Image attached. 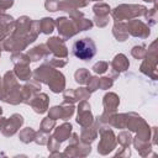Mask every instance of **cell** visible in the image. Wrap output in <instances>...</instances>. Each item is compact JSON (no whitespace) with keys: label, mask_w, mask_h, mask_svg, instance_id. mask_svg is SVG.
<instances>
[{"label":"cell","mask_w":158,"mask_h":158,"mask_svg":"<svg viewBox=\"0 0 158 158\" xmlns=\"http://www.w3.org/2000/svg\"><path fill=\"white\" fill-rule=\"evenodd\" d=\"M144 1H153V0H144Z\"/></svg>","instance_id":"cell-23"},{"label":"cell","mask_w":158,"mask_h":158,"mask_svg":"<svg viewBox=\"0 0 158 158\" xmlns=\"http://www.w3.org/2000/svg\"><path fill=\"white\" fill-rule=\"evenodd\" d=\"M118 102H120V100H118L117 95L114 93H109L104 96V106H105L106 111H115Z\"/></svg>","instance_id":"cell-9"},{"label":"cell","mask_w":158,"mask_h":158,"mask_svg":"<svg viewBox=\"0 0 158 158\" xmlns=\"http://www.w3.org/2000/svg\"><path fill=\"white\" fill-rule=\"evenodd\" d=\"M40 28L42 30L43 33H51L54 28V22L52 21V19L44 17L41 22H40Z\"/></svg>","instance_id":"cell-15"},{"label":"cell","mask_w":158,"mask_h":158,"mask_svg":"<svg viewBox=\"0 0 158 158\" xmlns=\"http://www.w3.org/2000/svg\"><path fill=\"white\" fill-rule=\"evenodd\" d=\"M107 67H109V64H107L106 62H99V63H96V64L93 67V69H94V72H95V73L102 74V73H105V72H106Z\"/></svg>","instance_id":"cell-18"},{"label":"cell","mask_w":158,"mask_h":158,"mask_svg":"<svg viewBox=\"0 0 158 158\" xmlns=\"http://www.w3.org/2000/svg\"><path fill=\"white\" fill-rule=\"evenodd\" d=\"M47 53V51H46V46L44 44H41V46H37V47H35L31 52H28V58L31 59V60H38L40 58H42L44 54Z\"/></svg>","instance_id":"cell-12"},{"label":"cell","mask_w":158,"mask_h":158,"mask_svg":"<svg viewBox=\"0 0 158 158\" xmlns=\"http://www.w3.org/2000/svg\"><path fill=\"white\" fill-rule=\"evenodd\" d=\"M94 12H95V15L98 16H106L109 12H110V7L106 5V4H98V5H95L94 6Z\"/></svg>","instance_id":"cell-16"},{"label":"cell","mask_w":158,"mask_h":158,"mask_svg":"<svg viewBox=\"0 0 158 158\" xmlns=\"http://www.w3.org/2000/svg\"><path fill=\"white\" fill-rule=\"evenodd\" d=\"M1 112H2V110H1V107H0V115H1Z\"/></svg>","instance_id":"cell-22"},{"label":"cell","mask_w":158,"mask_h":158,"mask_svg":"<svg viewBox=\"0 0 158 158\" xmlns=\"http://www.w3.org/2000/svg\"><path fill=\"white\" fill-rule=\"evenodd\" d=\"M54 123H56V122H54V118L49 120V117H47V118H44L43 122H42V130L46 131V132H48V131L52 130V127L54 126Z\"/></svg>","instance_id":"cell-19"},{"label":"cell","mask_w":158,"mask_h":158,"mask_svg":"<svg viewBox=\"0 0 158 158\" xmlns=\"http://www.w3.org/2000/svg\"><path fill=\"white\" fill-rule=\"evenodd\" d=\"M89 78H90V73L84 68H80L75 72V81L79 84H86Z\"/></svg>","instance_id":"cell-14"},{"label":"cell","mask_w":158,"mask_h":158,"mask_svg":"<svg viewBox=\"0 0 158 158\" xmlns=\"http://www.w3.org/2000/svg\"><path fill=\"white\" fill-rule=\"evenodd\" d=\"M17 77L22 80H27L31 77V70L27 68V64H16V69H15Z\"/></svg>","instance_id":"cell-13"},{"label":"cell","mask_w":158,"mask_h":158,"mask_svg":"<svg viewBox=\"0 0 158 158\" xmlns=\"http://www.w3.org/2000/svg\"><path fill=\"white\" fill-rule=\"evenodd\" d=\"M57 26H58L59 33H60L63 37H65V38H68V37L75 35V32H79L78 27H77L73 22H70L68 19H65V17L58 19V20H57Z\"/></svg>","instance_id":"cell-3"},{"label":"cell","mask_w":158,"mask_h":158,"mask_svg":"<svg viewBox=\"0 0 158 158\" xmlns=\"http://www.w3.org/2000/svg\"><path fill=\"white\" fill-rule=\"evenodd\" d=\"M111 65H112V68H114L116 72L120 73V72L126 70V69L128 68L130 63H128V59H127L123 54H117V56L115 57V59L112 60Z\"/></svg>","instance_id":"cell-8"},{"label":"cell","mask_w":158,"mask_h":158,"mask_svg":"<svg viewBox=\"0 0 158 158\" xmlns=\"http://www.w3.org/2000/svg\"><path fill=\"white\" fill-rule=\"evenodd\" d=\"M79 112H78V118H77V122L80 123L83 127L90 125L93 122V116H91V112H90V106L86 101H81L80 105H79Z\"/></svg>","instance_id":"cell-5"},{"label":"cell","mask_w":158,"mask_h":158,"mask_svg":"<svg viewBox=\"0 0 158 158\" xmlns=\"http://www.w3.org/2000/svg\"><path fill=\"white\" fill-rule=\"evenodd\" d=\"M94 1H96V0H94Z\"/></svg>","instance_id":"cell-24"},{"label":"cell","mask_w":158,"mask_h":158,"mask_svg":"<svg viewBox=\"0 0 158 158\" xmlns=\"http://www.w3.org/2000/svg\"><path fill=\"white\" fill-rule=\"evenodd\" d=\"M70 131H72V125L70 123H64V125H62L60 127L57 128V131L54 133V138H57L58 142H62V141L67 139Z\"/></svg>","instance_id":"cell-10"},{"label":"cell","mask_w":158,"mask_h":158,"mask_svg":"<svg viewBox=\"0 0 158 158\" xmlns=\"http://www.w3.org/2000/svg\"><path fill=\"white\" fill-rule=\"evenodd\" d=\"M46 7L48 11H57L59 9V1L58 0H47Z\"/></svg>","instance_id":"cell-20"},{"label":"cell","mask_w":158,"mask_h":158,"mask_svg":"<svg viewBox=\"0 0 158 158\" xmlns=\"http://www.w3.org/2000/svg\"><path fill=\"white\" fill-rule=\"evenodd\" d=\"M146 7L141 6V5H121L117 6L112 15L115 17V20H123V19H132L133 16H139L146 14Z\"/></svg>","instance_id":"cell-2"},{"label":"cell","mask_w":158,"mask_h":158,"mask_svg":"<svg viewBox=\"0 0 158 158\" xmlns=\"http://www.w3.org/2000/svg\"><path fill=\"white\" fill-rule=\"evenodd\" d=\"M127 27L123 25V23H115V26H114V35H115V37L118 40V41H125L126 38H127V36H128V32H127V30H126Z\"/></svg>","instance_id":"cell-11"},{"label":"cell","mask_w":158,"mask_h":158,"mask_svg":"<svg viewBox=\"0 0 158 158\" xmlns=\"http://www.w3.org/2000/svg\"><path fill=\"white\" fill-rule=\"evenodd\" d=\"M96 53V47L95 43L91 41V38H81L79 41H77L73 44V54L81 59V60H88L91 59Z\"/></svg>","instance_id":"cell-1"},{"label":"cell","mask_w":158,"mask_h":158,"mask_svg":"<svg viewBox=\"0 0 158 158\" xmlns=\"http://www.w3.org/2000/svg\"><path fill=\"white\" fill-rule=\"evenodd\" d=\"M118 137H120V138H118V141H120L121 143H123L125 146H128V144H130V142H131V137H130V135H128V133L122 132Z\"/></svg>","instance_id":"cell-21"},{"label":"cell","mask_w":158,"mask_h":158,"mask_svg":"<svg viewBox=\"0 0 158 158\" xmlns=\"http://www.w3.org/2000/svg\"><path fill=\"white\" fill-rule=\"evenodd\" d=\"M47 46H48V49H51L56 56H59V57L67 56V48L64 46L63 40H60L58 37H52L51 40H48Z\"/></svg>","instance_id":"cell-6"},{"label":"cell","mask_w":158,"mask_h":158,"mask_svg":"<svg viewBox=\"0 0 158 158\" xmlns=\"http://www.w3.org/2000/svg\"><path fill=\"white\" fill-rule=\"evenodd\" d=\"M126 27L128 28L127 32H130L132 36H136V37L138 36V37L144 38V37H147L149 35V28L143 22H141L138 20H133V21L128 22Z\"/></svg>","instance_id":"cell-4"},{"label":"cell","mask_w":158,"mask_h":158,"mask_svg":"<svg viewBox=\"0 0 158 158\" xmlns=\"http://www.w3.org/2000/svg\"><path fill=\"white\" fill-rule=\"evenodd\" d=\"M33 110L38 114H43L47 110V105H48V98L46 94H40L38 96H36L33 100L30 101Z\"/></svg>","instance_id":"cell-7"},{"label":"cell","mask_w":158,"mask_h":158,"mask_svg":"<svg viewBox=\"0 0 158 158\" xmlns=\"http://www.w3.org/2000/svg\"><path fill=\"white\" fill-rule=\"evenodd\" d=\"M146 54V49H144V47L143 46H136V47H133L132 48V56L133 57H136L137 59H141L143 56Z\"/></svg>","instance_id":"cell-17"}]
</instances>
